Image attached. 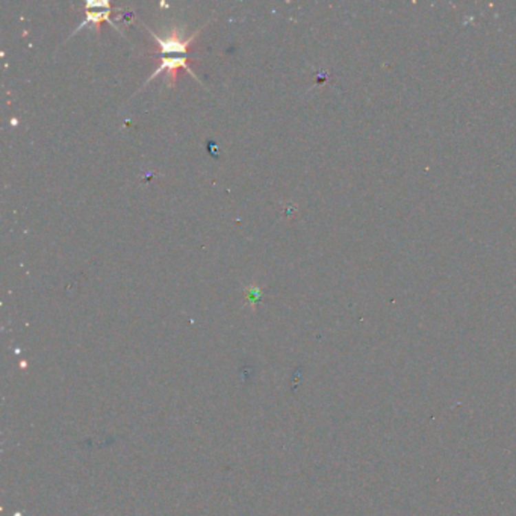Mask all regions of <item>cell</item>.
Here are the masks:
<instances>
[{
  "label": "cell",
  "mask_w": 516,
  "mask_h": 516,
  "mask_svg": "<svg viewBox=\"0 0 516 516\" xmlns=\"http://www.w3.org/2000/svg\"><path fill=\"white\" fill-rule=\"evenodd\" d=\"M144 26H146V25H144ZM202 28L197 29L191 36L186 38V40H182V36H180L178 29H173L171 34L164 40V38L156 35L153 32V30L147 28L150 30L151 36H153L155 41L159 44V55H161V65H159L156 68L155 73L150 76V78L146 80V83H149L151 79L156 78V76H159V74H162L166 70V72H169L170 87H174V83H176V79H178V72L180 70V68H185V70L189 74H191L194 79L199 80V78H197L195 73L188 65V63H189L188 52H189V44H191L195 40V36L199 35ZM146 83H144V85H146Z\"/></svg>",
  "instance_id": "cell-1"
},
{
  "label": "cell",
  "mask_w": 516,
  "mask_h": 516,
  "mask_svg": "<svg viewBox=\"0 0 516 516\" xmlns=\"http://www.w3.org/2000/svg\"><path fill=\"white\" fill-rule=\"evenodd\" d=\"M85 6H89V8H96V10H88L87 8V19L83 20L82 25L74 30V32H78V30L83 26H88L93 23V25H97V29L100 28V23L102 21H111L109 20V14L112 12V6L109 2H106V0H98V2H85ZM112 26H116L114 23L111 21Z\"/></svg>",
  "instance_id": "cell-2"
}]
</instances>
